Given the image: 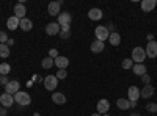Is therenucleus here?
Returning a JSON list of instances; mask_svg holds the SVG:
<instances>
[{
  "label": "nucleus",
  "instance_id": "nucleus-38",
  "mask_svg": "<svg viewBox=\"0 0 157 116\" xmlns=\"http://www.w3.org/2000/svg\"><path fill=\"white\" fill-rule=\"evenodd\" d=\"M129 107H130V108H135V107H137V102H135V100H129Z\"/></svg>",
  "mask_w": 157,
  "mask_h": 116
},
{
  "label": "nucleus",
  "instance_id": "nucleus-33",
  "mask_svg": "<svg viewBox=\"0 0 157 116\" xmlns=\"http://www.w3.org/2000/svg\"><path fill=\"white\" fill-rule=\"evenodd\" d=\"M49 57H50L52 60H55V58L58 57V50H57V49H50V50H49Z\"/></svg>",
  "mask_w": 157,
  "mask_h": 116
},
{
  "label": "nucleus",
  "instance_id": "nucleus-13",
  "mask_svg": "<svg viewBox=\"0 0 157 116\" xmlns=\"http://www.w3.org/2000/svg\"><path fill=\"white\" fill-rule=\"evenodd\" d=\"M54 61H55V66H57L58 69H66V68L69 66V60H68V57L58 55Z\"/></svg>",
  "mask_w": 157,
  "mask_h": 116
},
{
  "label": "nucleus",
  "instance_id": "nucleus-32",
  "mask_svg": "<svg viewBox=\"0 0 157 116\" xmlns=\"http://www.w3.org/2000/svg\"><path fill=\"white\" fill-rule=\"evenodd\" d=\"M10 39L8 38V35L5 33V32H0V44H6V41Z\"/></svg>",
  "mask_w": 157,
  "mask_h": 116
},
{
  "label": "nucleus",
  "instance_id": "nucleus-2",
  "mask_svg": "<svg viewBox=\"0 0 157 116\" xmlns=\"http://www.w3.org/2000/svg\"><path fill=\"white\" fill-rule=\"evenodd\" d=\"M145 58H146V52H145V49H143V47H134L132 49V57H130V60H132L135 64L143 63Z\"/></svg>",
  "mask_w": 157,
  "mask_h": 116
},
{
  "label": "nucleus",
  "instance_id": "nucleus-5",
  "mask_svg": "<svg viewBox=\"0 0 157 116\" xmlns=\"http://www.w3.org/2000/svg\"><path fill=\"white\" fill-rule=\"evenodd\" d=\"M71 21H72V16L68 11H61L57 16V24L60 25V27H68V25L71 24Z\"/></svg>",
  "mask_w": 157,
  "mask_h": 116
},
{
  "label": "nucleus",
  "instance_id": "nucleus-29",
  "mask_svg": "<svg viewBox=\"0 0 157 116\" xmlns=\"http://www.w3.org/2000/svg\"><path fill=\"white\" fill-rule=\"evenodd\" d=\"M55 75H57V79H58V80L66 79V77H68V71H66V69H58V72H57Z\"/></svg>",
  "mask_w": 157,
  "mask_h": 116
},
{
  "label": "nucleus",
  "instance_id": "nucleus-6",
  "mask_svg": "<svg viewBox=\"0 0 157 116\" xmlns=\"http://www.w3.org/2000/svg\"><path fill=\"white\" fill-rule=\"evenodd\" d=\"M110 110V102L107 100V99H101L99 102H98V105H96V113H99V114H107V111Z\"/></svg>",
  "mask_w": 157,
  "mask_h": 116
},
{
  "label": "nucleus",
  "instance_id": "nucleus-12",
  "mask_svg": "<svg viewBox=\"0 0 157 116\" xmlns=\"http://www.w3.org/2000/svg\"><path fill=\"white\" fill-rule=\"evenodd\" d=\"M157 6V0H141V9L145 13H151Z\"/></svg>",
  "mask_w": 157,
  "mask_h": 116
},
{
  "label": "nucleus",
  "instance_id": "nucleus-35",
  "mask_svg": "<svg viewBox=\"0 0 157 116\" xmlns=\"http://www.w3.org/2000/svg\"><path fill=\"white\" fill-rule=\"evenodd\" d=\"M10 83V80H8V77L6 75H0V85H3V86H6Z\"/></svg>",
  "mask_w": 157,
  "mask_h": 116
},
{
  "label": "nucleus",
  "instance_id": "nucleus-10",
  "mask_svg": "<svg viewBox=\"0 0 157 116\" xmlns=\"http://www.w3.org/2000/svg\"><path fill=\"white\" fill-rule=\"evenodd\" d=\"M154 96V86L149 83V85H145L141 89H140V97H143V99H149V97H152Z\"/></svg>",
  "mask_w": 157,
  "mask_h": 116
},
{
  "label": "nucleus",
  "instance_id": "nucleus-7",
  "mask_svg": "<svg viewBox=\"0 0 157 116\" xmlns=\"http://www.w3.org/2000/svg\"><path fill=\"white\" fill-rule=\"evenodd\" d=\"M60 30H61V27H60L57 22H49V24L46 25V33H47L49 36L60 35Z\"/></svg>",
  "mask_w": 157,
  "mask_h": 116
},
{
  "label": "nucleus",
  "instance_id": "nucleus-24",
  "mask_svg": "<svg viewBox=\"0 0 157 116\" xmlns=\"http://www.w3.org/2000/svg\"><path fill=\"white\" fill-rule=\"evenodd\" d=\"M116 107L120 110H129V99H124V97H120L116 100Z\"/></svg>",
  "mask_w": 157,
  "mask_h": 116
},
{
  "label": "nucleus",
  "instance_id": "nucleus-11",
  "mask_svg": "<svg viewBox=\"0 0 157 116\" xmlns=\"http://www.w3.org/2000/svg\"><path fill=\"white\" fill-rule=\"evenodd\" d=\"M0 104H2V107L8 108V107H11L13 104H14V97H13L11 94H6V93H3L2 96H0Z\"/></svg>",
  "mask_w": 157,
  "mask_h": 116
},
{
  "label": "nucleus",
  "instance_id": "nucleus-4",
  "mask_svg": "<svg viewBox=\"0 0 157 116\" xmlns=\"http://www.w3.org/2000/svg\"><path fill=\"white\" fill-rule=\"evenodd\" d=\"M43 83L47 91H55V88L58 86V79H57V75H46Z\"/></svg>",
  "mask_w": 157,
  "mask_h": 116
},
{
  "label": "nucleus",
  "instance_id": "nucleus-28",
  "mask_svg": "<svg viewBox=\"0 0 157 116\" xmlns=\"http://www.w3.org/2000/svg\"><path fill=\"white\" fill-rule=\"evenodd\" d=\"M134 64H135V63H134L132 60H130V58H126V60H123L121 66H123V69H126V71H127V69H132V68H134Z\"/></svg>",
  "mask_w": 157,
  "mask_h": 116
},
{
  "label": "nucleus",
  "instance_id": "nucleus-36",
  "mask_svg": "<svg viewBox=\"0 0 157 116\" xmlns=\"http://www.w3.org/2000/svg\"><path fill=\"white\" fill-rule=\"evenodd\" d=\"M105 27H107V30H109L110 33H113V32H115V25H113L112 22H109V24L105 25Z\"/></svg>",
  "mask_w": 157,
  "mask_h": 116
},
{
  "label": "nucleus",
  "instance_id": "nucleus-18",
  "mask_svg": "<svg viewBox=\"0 0 157 116\" xmlns=\"http://www.w3.org/2000/svg\"><path fill=\"white\" fill-rule=\"evenodd\" d=\"M102 9H99V8H91L90 11H88V17L91 19V21H101L102 19Z\"/></svg>",
  "mask_w": 157,
  "mask_h": 116
},
{
  "label": "nucleus",
  "instance_id": "nucleus-8",
  "mask_svg": "<svg viewBox=\"0 0 157 116\" xmlns=\"http://www.w3.org/2000/svg\"><path fill=\"white\" fill-rule=\"evenodd\" d=\"M145 52H146V57H149V58H155V57H157V41H151V43H148V46L145 47Z\"/></svg>",
  "mask_w": 157,
  "mask_h": 116
},
{
  "label": "nucleus",
  "instance_id": "nucleus-34",
  "mask_svg": "<svg viewBox=\"0 0 157 116\" xmlns=\"http://www.w3.org/2000/svg\"><path fill=\"white\" fill-rule=\"evenodd\" d=\"M141 82L145 83V85H149V83H151V77H149L148 74H145V75H141Z\"/></svg>",
  "mask_w": 157,
  "mask_h": 116
},
{
  "label": "nucleus",
  "instance_id": "nucleus-26",
  "mask_svg": "<svg viewBox=\"0 0 157 116\" xmlns=\"http://www.w3.org/2000/svg\"><path fill=\"white\" fill-rule=\"evenodd\" d=\"M10 47L6 44H0V58H8L10 57Z\"/></svg>",
  "mask_w": 157,
  "mask_h": 116
},
{
  "label": "nucleus",
  "instance_id": "nucleus-25",
  "mask_svg": "<svg viewBox=\"0 0 157 116\" xmlns=\"http://www.w3.org/2000/svg\"><path fill=\"white\" fill-rule=\"evenodd\" d=\"M41 66H43L44 69H50L52 66H55V61L52 60L50 57H46V58H43V61H41Z\"/></svg>",
  "mask_w": 157,
  "mask_h": 116
},
{
  "label": "nucleus",
  "instance_id": "nucleus-42",
  "mask_svg": "<svg viewBox=\"0 0 157 116\" xmlns=\"http://www.w3.org/2000/svg\"><path fill=\"white\" fill-rule=\"evenodd\" d=\"M91 116H102V114H99V113H93V114H91Z\"/></svg>",
  "mask_w": 157,
  "mask_h": 116
},
{
  "label": "nucleus",
  "instance_id": "nucleus-21",
  "mask_svg": "<svg viewBox=\"0 0 157 116\" xmlns=\"http://www.w3.org/2000/svg\"><path fill=\"white\" fill-rule=\"evenodd\" d=\"M19 28H21V30H24V32H30V30L33 28V22H32L30 19H27V17H24V19H21V25H19Z\"/></svg>",
  "mask_w": 157,
  "mask_h": 116
},
{
  "label": "nucleus",
  "instance_id": "nucleus-9",
  "mask_svg": "<svg viewBox=\"0 0 157 116\" xmlns=\"http://www.w3.org/2000/svg\"><path fill=\"white\" fill-rule=\"evenodd\" d=\"M19 86H21V85H19L17 80H11V82L5 86V93H6V94H11V96H14V94L19 91Z\"/></svg>",
  "mask_w": 157,
  "mask_h": 116
},
{
  "label": "nucleus",
  "instance_id": "nucleus-40",
  "mask_svg": "<svg viewBox=\"0 0 157 116\" xmlns=\"http://www.w3.org/2000/svg\"><path fill=\"white\" fill-rule=\"evenodd\" d=\"M13 44H14V39H11V38H10V39L6 41V46L10 47V46H13Z\"/></svg>",
  "mask_w": 157,
  "mask_h": 116
},
{
  "label": "nucleus",
  "instance_id": "nucleus-37",
  "mask_svg": "<svg viewBox=\"0 0 157 116\" xmlns=\"http://www.w3.org/2000/svg\"><path fill=\"white\" fill-rule=\"evenodd\" d=\"M6 114H8L6 108H5V107H0V116H6Z\"/></svg>",
  "mask_w": 157,
  "mask_h": 116
},
{
  "label": "nucleus",
  "instance_id": "nucleus-20",
  "mask_svg": "<svg viewBox=\"0 0 157 116\" xmlns=\"http://www.w3.org/2000/svg\"><path fill=\"white\" fill-rule=\"evenodd\" d=\"M52 100H54V104H57V105H63V104H66V96L63 93H54L52 94Z\"/></svg>",
  "mask_w": 157,
  "mask_h": 116
},
{
  "label": "nucleus",
  "instance_id": "nucleus-1",
  "mask_svg": "<svg viewBox=\"0 0 157 116\" xmlns=\"http://www.w3.org/2000/svg\"><path fill=\"white\" fill-rule=\"evenodd\" d=\"M13 97H14V102H16V104L21 105V107H27V105L32 104V97H30V94H29V93H25V91H17Z\"/></svg>",
  "mask_w": 157,
  "mask_h": 116
},
{
  "label": "nucleus",
  "instance_id": "nucleus-3",
  "mask_svg": "<svg viewBox=\"0 0 157 116\" xmlns=\"http://www.w3.org/2000/svg\"><path fill=\"white\" fill-rule=\"evenodd\" d=\"M94 36H96V39L104 43V41H107L109 39V36H110V32L107 30L105 25H98V27L94 28Z\"/></svg>",
  "mask_w": 157,
  "mask_h": 116
},
{
  "label": "nucleus",
  "instance_id": "nucleus-19",
  "mask_svg": "<svg viewBox=\"0 0 157 116\" xmlns=\"http://www.w3.org/2000/svg\"><path fill=\"white\" fill-rule=\"evenodd\" d=\"M19 25H21V19H17L16 16L8 17V21H6V27H8V30H16V28H19Z\"/></svg>",
  "mask_w": 157,
  "mask_h": 116
},
{
  "label": "nucleus",
  "instance_id": "nucleus-23",
  "mask_svg": "<svg viewBox=\"0 0 157 116\" xmlns=\"http://www.w3.org/2000/svg\"><path fill=\"white\" fill-rule=\"evenodd\" d=\"M132 71H134V74H135V75L141 77V75H145V74H146V66H145L143 63H140V64H134Z\"/></svg>",
  "mask_w": 157,
  "mask_h": 116
},
{
  "label": "nucleus",
  "instance_id": "nucleus-14",
  "mask_svg": "<svg viewBox=\"0 0 157 116\" xmlns=\"http://www.w3.org/2000/svg\"><path fill=\"white\" fill-rule=\"evenodd\" d=\"M60 2H50L49 5H47V13H49V14L50 16H58L60 14Z\"/></svg>",
  "mask_w": 157,
  "mask_h": 116
},
{
  "label": "nucleus",
  "instance_id": "nucleus-16",
  "mask_svg": "<svg viewBox=\"0 0 157 116\" xmlns=\"http://www.w3.org/2000/svg\"><path fill=\"white\" fill-rule=\"evenodd\" d=\"M127 96H129V100H135L137 102L140 99V88L138 86H129Z\"/></svg>",
  "mask_w": 157,
  "mask_h": 116
},
{
  "label": "nucleus",
  "instance_id": "nucleus-22",
  "mask_svg": "<svg viewBox=\"0 0 157 116\" xmlns=\"http://www.w3.org/2000/svg\"><path fill=\"white\" fill-rule=\"evenodd\" d=\"M109 43H110L112 46H120V43H121V35L118 33V32L110 33V36H109Z\"/></svg>",
  "mask_w": 157,
  "mask_h": 116
},
{
  "label": "nucleus",
  "instance_id": "nucleus-17",
  "mask_svg": "<svg viewBox=\"0 0 157 116\" xmlns=\"http://www.w3.org/2000/svg\"><path fill=\"white\" fill-rule=\"evenodd\" d=\"M104 50H105V44L104 43H101L98 39H94L93 43H91V52L93 54H101V52H104Z\"/></svg>",
  "mask_w": 157,
  "mask_h": 116
},
{
  "label": "nucleus",
  "instance_id": "nucleus-30",
  "mask_svg": "<svg viewBox=\"0 0 157 116\" xmlns=\"http://www.w3.org/2000/svg\"><path fill=\"white\" fill-rule=\"evenodd\" d=\"M146 110L149 113H157V104H154V102H149V104L146 105Z\"/></svg>",
  "mask_w": 157,
  "mask_h": 116
},
{
  "label": "nucleus",
  "instance_id": "nucleus-15",
  "mask_svg": "<svg viewBox=\"0 0 157 116\" xmlns=\"http://www.w3.org/2000/svg\"><path fill=\"white\" fill-rule=\"evenodd\" d=\"M25 13H27V8H25L24 3H16L14 5V14H13V16H16L17 19H24Z\"/></svg>",
  "mask_w": 157,
  "mask_h": 116
},
{
  "label": "nucleus",
  "instance_id": "nucleus-44",
  "mask_svg": "<svg viewBox=\"0 0 157 116\" xmlns=\"http://www.w3.org/2000/svg\"><path fill=\"white\" fill-rule=\"evenodd\" d=\"M104 116H110V114H104Z\"/></svg>",
  "mask_w": 157,
  "mask_h": 116
},
{
  "label": "nucleus",
  "instance_id": "nucleus-43",
  "mask_svg": "<svg viewBox=\"0 0 157 116\" xmlns=\"http://www.w3.org/2000/svg\"><path fill=\"white\" fill-rule=\"evenodd\" d=\"M35 116H39V114H38V113H35Z\"/></svg>",
  "mask_w": 157,
  "mask_h": 116
},
{
  "label": "nucleus",
  "instance_id": "nucleus-39",
  "mask_svg": "<svg viewBox=\"0 0 157 116\" xmlns=\"http://www.w3.org/2000/svg\"><path fill=\"white\" fill-rule=\"evenodd\" d=\"M146 39H148V43H151V41H154V35H152V33H149V35L146 36Z\"/></svg>",
  "mask_w": 157,
  "mask_h": 116
},
{
  "label": "nucleus",
  "instance_id": "nucleus-27",
  "mask_svg": "<svg viewBox=\"0 0 157 116\" xmlns=\"http://www.w3.org/2000/svg\"><path fill=\"white\" fill-rule=\"evenodd\" d=\"M11 71V66L8 63H0V75H8Z\"/></svg>",
  "mask_w": 157,
  "mask_h": 116
},
{
  "label": "nucleus",
  "instance_id": "nucleus-41",
  "mask_svg": "<svg viewBox=\"0 0 157 116\" xmlns=\"http://www.w3.org/2000/svg\"><path fill=\"white\" fill-rule=\"evenodd\" d=\"M130 116H141V114H140V113H132Z\"/></svg>",
  "mask_w": 157,
  "mask_h": 116
},
{
  "label": "nucleus",
  "instance_id": "nucleus-31",
  "mask_svg": "<svg viewBox=\"0 0 157 116\" xmlns=\"http://www.w3.org/2000/svg\"><path fill=\"white\" fill-rule=\"evenodd\" d=\"M71 36V30H60V38L61 39H68Z\"/></svg>",
  "mask_w": 157,
  "mask_h": 116
}]
</instances>
